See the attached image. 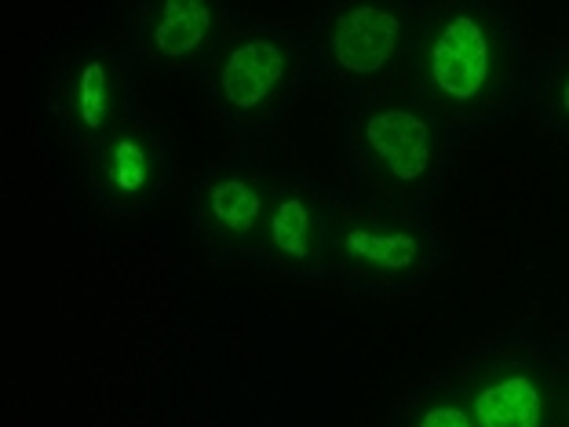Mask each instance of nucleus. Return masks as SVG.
Here are the masks:
<instances>
[{"instance_id": "obj_5", "label": "nucleus", "mask_w": 569, "mask_h": 427, "mask_svg": "<svg viewBox=\"0 0 569 427\" xmlns=\"http://www.w3.org/2000/svg\"><path fill=\"white\" fill-rule=\"evenodd\" d=\"M478 427H540V391L529 377H503L475 398Z\"/></svg>"}, {"instance_id": "obj_2", "label": "nucleus", "mask_w": 569, "mask_h": 427, "mask_svg": "<svg viewBox=\"0 0 569 427\" xmlns=\"http://www.w3.org/2000/svg\"><path fill=\"white\" fill-rule=\"evenodd\" d=\"M398 48V19L383 8L343 11L332 30V56L351 73H377Z\"/></svg>"}, {"instance_id": "obj_3", "label": "nucleus", "mask_w": 569, "mask_h": 427, "mask_svg": "<svg viewBox=\"0 0 569 427\" xmlns=\"http://www.w3.org/2000/svg\"><path fill=\"white\" fill-rule=\"evenodd\" d=\"M366 139L395 179H420L431 165V128L409 110H377L366 121Z\"/></svg>"}, {"instance_id": "obj_13", "label": "nucleus", "mask_w": 569, "mask_h": 427, "mask_svg": "<svg viewBox=\"0 0 569 427\" xmlns=\"http://www.w3.org/2000/svg\"><path fill=\"white\" fill-rule=\"evenodd\" d=\"M562 107H566V113H569V81L562 85Z\"/></svg>"}, {"instance_id": "obj_11", "label": "nucleus", "mask_w": 569, "mask_h": 427, "mask_svg": "<svg viewBox=\"0 0 569 427\" xmlns=\"http://www.w3.org/2000/svg\"><path fill=\"white\" fill-rule=\"evenodd\" d=\"M81 118L88 128H99L107 121V102H110V88H107V70H102V62H88L84 73H81Z\"/></svg>"}, {"instance_id": "obj_1", "label": "nucleus", "mask_w": 569, "mask_h": 427, "mask_svg": "<svg viewBox=\"0 0 569 427\" xmlns=\"http://www.w3.org/2000/svg\"><path fill=\"white\" fill-rule=\"evenodd\" d=\"M489 77V41L471 16H457L442 26L431 44V81L449 99H475Z\"/></svg>"}, {"instance_id": "obj_10", "label": "nucleus", "mask_w": 569, "mask_h": 427, "mask_svg": "<svg viewBox=\"0 0 569 427\" xmlns=\"http://www.w3.org/2000/svg\"><path fill=\"white\" fill-rule=\"evenodd\" d=\"M147 150L139 147L136 139H121L118 147H113V161H110V172H113V183L124 193H136L147 183Z\"/></svg>"}, {"instance_id": "obj_9", "label": "nucleus", "mask_w": 569, "mask_h": 427, "mask_svg": "<svg viewBox=\"0 0 569 427\" xmlns=\"http://www.w3.org/2000/svg\"><path fill=\"white\" fill-rule=\"evenodd\" d=\"M270 241L274 249L292 256V260H307L310 252V212L300 198L281 201L274 209V219H270Z\"/></svg>"}, {"instance_id": "obj_4", "label": "nucleus", "mask_w": 569, "mask_h": 427, "mask_svg": "<svg viewBox=\"0 0 569 427\" xmlns=\"http://www.w3.org/2000/svg\"><path fill=\"white\" fill-rule=\"evenodd\" d=\"M284 77V56L274 41H244L227 56L219 85L238 110H252L274 92Z\"/></svg>"}, {"instance_id": "obj_8", "label": "nucleus", "mask_w": 569, "mask_h": 427, "mask_svg": "<svg viewBox=\"0 0 569 427\" xmlns=\"http://www.w3.org/2000/svg\"><path fill=\"white\" fill-rule=\"evenodd\" d=\"M209 205L219 224L227 230H238V235L252 230L256 219H260V193L244 183V179H219L209 190Z\"/></svg>"}, {"instance_id": "obj_7", "label": "nucleus", "mask_w": 569, "mask_h": 427, "mask_svg": "<svg viewBox=\"0 0 569 427\" xmlns=\"http://www.w3.org/2000/svg\"><path fill=\"white\" fill-rule=\"evenodd\" d=\"M343 249L355 256V260H366L372 267L383 270H406L417 264L420 256V241L402 230H391V235H380V230H351L343 238Z\"/></svg>"}, {"instance_id": "obj_6", "label": "nucleus", "mask_w": 569, "mask_h": 427, "mask_svg": "<svg viewBox=\"0 0 569 427\" xmlns=\"http://www.w3.org/2000/svg\"><path fill=\"white\" fill-rule=\"evenodd\" d=\"M212 26V8L201 4V0H168L161 8V19L153 26V44H158L161 56H190L204 37H209Z\"/></svg>"}, {"instance_id": "obj_12", "label": "nucleus", "mask_w": 569, "mask_h": 427, "mask_svg": "<svg viewBox=\"0 0 569 427\" xmlns=\"http://www.w3.org/2000/svg\"><path fill=\"white\" fill-rule=\"evenodd\" d=\"M420 427H475V424H471L468 413L457 409V406H438L431 413H423Z\"/></svg>"}]
</instances>
